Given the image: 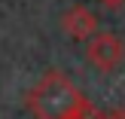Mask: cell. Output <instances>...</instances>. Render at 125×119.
<instances>
[{
    "label": "cell",
    "instance_id": "obj_1",
    "mask_svg": "<svg viewBox=\"0 0 125 119\" xmlns=\"http://www.w3.org/2000/svg\"><path fill=\"white\" fill-rule=\"evenodd\" d=\"M85 104L83 92L58 70H49L28 92V110L37 119H70Z\"/></svg>",
    "mask_w": 125,
    "mask_h": 119
},
{
    "label": "cell",
    "instance_id": "obj_2",
    "mask_svg": "<svg viewBox=\"0 0 125 119\" xmlns=\"http://www.w3.org/2000/svg\"><path fill=\"white\" fill-rule=\"evenodd\" d=\"M85 55H89V61L98 70L110 73V70H116V67L122 64L125 43L116 34H110V31H95V34L89 37V43H85Z\"/></svg>",
    "mask_w": 125,
    "mask_h": 119
},
{
    "label": "cell",
    "instance_id": "obj_3",
    "mask_svg": "<svg viewBox=\"0 0 125 119\" xmlns=\"http://www.w3.org/2000/svg\"><path fill=\"white\" fill-rule=\"evenodd\" d=\"M61 28H64L73 40H89L98 31V15L92 9H85L83 3H76V6H70V9L61 15Z\"/></svg>",
    "mask_w": 125,
    "mask_h": 119
},
{
    "label": "cell",
    "instance_id": "obj_4",
    "mask_svg": "<svg viewBox=\"0 0 125 119\" xmlns=\"http://www.w3.org/2000/svg\"><path fill=\"white\" fill-rule=\"evenodd\" d=\"M70 119H104V113H101V110H95L89 101H85V104H83V107H79V110H76V113H73Z\"/></svg>",
    "mask_w": 125,
    "mask_h": 119
},
{
    "label": "cell",
    "instance_id": "obj_5",
    "mask_svg": "<svg viewBox=\"0 0 125 119\" xmlns=\"http://www.w3.org/2000/svg\"><path fill=\"white\" fill-rule=\"evenodd\" d=\"M101 6H107V9H122L125 6V0H98Z\"/></svg>",
    "mask_w": 125,
    "mask_h": 119
},
{
    "label": "cell",
    "instance_id": "obj_6",
    "mask_svg": "<svg viewBox=\"0 0 125 119\" xmlns=\"http://www.w3.org/2000/svg\"><path fill=\"white\" fill-rule=\"evenodd\" d=\"M104 119H125V107H116L110 113H104Z\"/></svg>",
    "mask_w": 125,
    "mask_h": 119
}]
</instances>
